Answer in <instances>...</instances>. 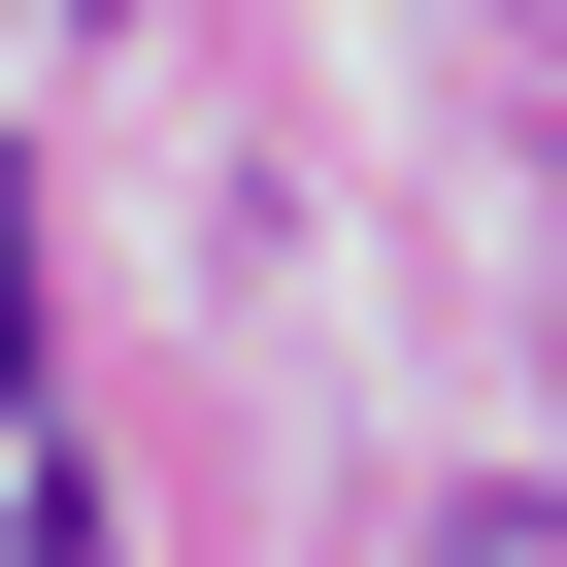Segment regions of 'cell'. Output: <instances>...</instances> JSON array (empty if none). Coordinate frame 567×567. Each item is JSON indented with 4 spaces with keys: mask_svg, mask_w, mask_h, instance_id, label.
Segmentation results:
<instances>
[{
    "mask_svg": "<svg viewBox=\"0 0 567 567\" xmlns=\"http://www.w3.org/2000/svg\"><path fill=\"white\" fill-rule=\"evenodd\" d=\"M0 401H34V200H0Z\"/></svg>",
    "mask_w": 567,
    "mask_h": 567,
    "instance_id": "6da1fadb",
    "label": "cell"
},
{
    "mask_svg": "<svg viewBox=\"0 0 567 567\" xmlns=\"http://www.w3.org/2000/svg\"><path fill=\"white\" fill-rule=\"evenodd\" d=\"M467 567H534V534H467Z\"/></svg>",
    "mask_w": 567,
    "mask_h": 567,
    "instance_id": "7a4b0ae2",
    "label": "cell"
}]
</instances>
